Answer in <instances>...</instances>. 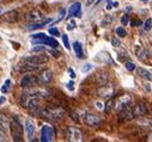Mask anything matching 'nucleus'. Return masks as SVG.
Returning a JSON list of instances; mask_svg holds the SVG:
<instances>
[{"label": "nucleus", "instance_id": "c9c22d12", "mask_svg": "<svg viewBox=\"0 0 152 142\" xmlns=\"http://www.w3.org/2000/svg\"><path fill=\"white\" fill-rule=\"evenodd\" d=\"M49 33L53 35V36H59V35H60V32H59V30L56 28H50L49 29Z\"/></svg>", "mask_w": 152, "mask_h": 142}, {"label": "nucleus", "instance_id": "e433bc0d", "mask_svg": "<svg viewBox=\"0 0 152 142\" xmlns=\"http://www.w3.org/2000/svg\"><path fill=\"white\" fill-rule=\"evenodd\" d=\"M120 20H121V24H122V26H125V25H127V24H128V22H129V20H128V16H127V14H125V16H122Z\"/></svg>", "mask_w": 152, "mask_h": 142}, {"label": "nucleus", "instance_id": "a19ab883", "mask_svg": "<svg viewBox=\"0 0 152 142\" xmlns=\"http://www.w3.org/2000/svg\"><path fill=\"white\" fill-rule=\"evenodd\" d=\"M66 86H67V88H68L69 91H73V90H74V83H73V81L67 83V85H66Z\"/></svg>", "mask_w": 152, "mask_h": 142}, {"label": "nucleus", "instance_id": "ea45409f", "mask_svg": "<svg viewBox=\"0 0 152 142\" xmlns=\"http://www.w3.org/2000/svg\"><path fill=\"white\" fill-rule=\"evenodd\" d=\"M95 104H96V108H97L98 110H104V104H103L102 101H96Z\"/></svg>", "mask_w": 152, "mask_h": 142}, {"label": "nucleus", "instance_id": "0eeeda50", "mask_svg": "<svg viewBox=\"0 0 152 142\" xmlns=\"http://www.w3.org/2000/svg\"><path fill=\"white\" fill-rule=\"evenodd\" d=\"M36 85H39V78L36 75H32V74L24 75L20 80V86L23 88H32Z\"/></svg>", "mask_w": 152, "mask_h": 142}, {"label": "nucleus", "instance_id": "423d86ee", "mask_svg": "<svg viewBox=\"0 0 152 142\" xmlns=\"http://www.w3.org/2000/svg\"><path fill=\"white\" fill-rule=\"evenodd\" d=\"M131 103H132V97L129 94H124L116 101H114V109H115L116 111H121L122 109L129 106Z\"/></svg>", "mask_w": 152, "mask_h": 142}, {"label": "nucleus", "instance_id": "6ab92c4d", "mask_svg": "<svg viewBox=\"0 0 152 142\" xmlns=\"http://www.w3.org/2000/svg\"><path fill=\"white\" fill-rule=\"evenodd\" d=\"M0 129L5 134L7 131H10V120L4 114H0Z\"/></svg>", "mask_w": 152, "mask_h": 142}, {"label": "nucleus", "instance_id": "c03bdc74", "mask_svg": "<svg viewBox=\"0 0 152 142\" xmlns=\"http://www.w3.org/2000/svg\"><path fill=\"white\" fill-rule=\"evenodd\" d=\"M32 50H34V51H45L46 49H45L43 47H36V48H34Z\"/></svg>", "mask_w": 152, "mask_h": 142}, {"label": "nucleus", "instance_id": "7ed1b4c3", "mask_svg": "<svg viewBox=\"0 0 152 142\" xmlns=\"http://www.w3.org/2000/svg\"><path fill=\"white\" fill-rule=\"evenodd\" d=\"M41 115L50 121H60L65 117V110L61 108H52V109H43L40 110Z\"/></svg>", "mask_w": 152, "mask_h": 142}, {"label": "nucleus", "instance_id": "8fccbe9b", "mask_svg": "<svg viewBox=\"0 0 152 142\" xmlns=\"http://www.w3.org/2000/svg\"><path fill=\"white\" fill-rule=\"evenodd\" d=\"M140 1H142V3H145V1H147V0H140Z\"/></svg>", "mask_w": 152, "mask_h": 142}, {"label": "nucleus", "instance_id": "9d476101", "mask_svg": "<svg viewBox=\"0 0 152 142\" xmlns=\"http://www.w3.org/2000/svg\"><path fill=\"white\" fill-rule=\"evenodd\" d=\"M35 123L31 118H26L25 120V124H24V131H25V135L29 140V142H32L34 137H35Z\"/></svg>", "mask_w": 152, "mask_h": 142}, {"label": "nucleus", "instance_id": "f257e3e1", "mask_svg": "<svg viewBox=\"0 0 152 142\" xmlns=\"http://www.w3.org/2000/svg\"><path fill=\"white\" fill-rule=\"evenodd\" d=\"M40 97L39 94L36 93L35 91V87L32 88H26L25 92L22 94V98H20V104L23 108L30 110V111H35L37 110V105H39V101H40Z\"/></svg>", "mask_w": 152, "mask_h": 142}, {"label": "nucleus", "instance_id": "20e7f679", "mask_svg": "<svg viewBox=\"0 0 152 142\" xmlns=\"http://www.w3.org/2000/svg\"><path fill=\"white\" fill-rule=\"evenodd\" d=\"M66 138H67V142H83L82 130L78 129L77 127H67Z\"/></svg>", "mask_w": 152, "mask_h": 142}, {"label": "nucleus", "instance_id": "4468645a", "mask_svg": "<svg viewBox=\"0 0 152 142\" xmlns=\"http://www.w3.org/2000/svg\"><path fill=\"white\" fill-rule=\"evenodd\" d=\"M132 110H133L134 117H144L147 114V109L142 103H139V104H135L134 106H132Z\"/></svg>", "mask_w": 152, "mask_h": 142}, {"label": "nucleus", "instance_id": "dca6fc26", "mask_svg": "<svg viewBox=\"0 0 152 142\" xmlns=\"http://www.w3.org/2000/svg\"><path fill=\"white\" fill-rule=\"evenodd\" d=\"M95 61L101 62V63H113V59H111V56L107 51L97 53L96 56H95Z\"/></svg>", "mask_w": 152, "mask_h": 142}, {"label": "nucleus", "instance_id": "49530a36", "mask_svg": "<svg viewBox=\"0 0 152 142\" xmlns=\"http://www.w3.org/2000/svg\"><path fill=\"white\" fill-rule=\"evenodd\" d=\"M141 24V22H133V23H131V25H140Z\"/></svg>", "mask_w": 152, "mask_h": 142}, {"label": "nucleus", "instance_id": "72a5a7b5", "mask_svg": "<svg viewBox=\"0 0 152 142\" xmlns=\"http://www.w3.org/2000/svg\"><path fill=\"white\" fill-rule=\"evenodd\" d=\"M0 142H7V136L1 129H0Z\"/></svg>", "mask_w": 152, "mask_h": 142}, {"label": "nucleus", "instance_id": "2eb2a0df", "mask_svg": "<svg viewBox=\"0 0 152 142\" xmlns=\"http://www.w3.org/2000/svg\"><path fill=\"white\" fill-rule=\"evenodd\" d=\"M19 18V14L16 10H12V11H9L6 13H4L1 16V20L3 22H6V23H16Z\"/></svg>", "mask_w": 152, "mask_h": 142}, {"label": "nucleus", "instance_id": "58836bf2", "mask_svg": "<svg viewBox=\"0 0 152 142\" xmlns=\"http://www.w3.org/2000/svg\"><path fill=\"white\" fill-rule=\"evenodd\" d=\"M90 69H92V64H90V63H86V64L83 67V69H82V70H83V73H88Z\"/></svg>", "mask_w": 152, "mask_h": 142}, {"label": "nucleus", "instance_id": "09e8293b", "mask_svg": "<svg viewBox=\"0 0 152 142\" xmlns=\"http://www.w3.org/2000/svg\"><path fill=\"white\" fill-rule=\"evenodd\" d=\"M147 141H148V142H152V133L150 134V136H148V138H147Z\"/></svg>", "mask_w": 152, "mask_h": 142}, {"label": "nucleus", "instance_id": "473e14b6", "mask_svg": "<svg viewBox=\"0 0 152 142\" xmlns=\"http://www.w3.org/2000/svg\"><path fill=\"white\" fill-rule=\"evenodd\" d=\"M62 42H64V46H65V48L67 49V50H69V41H68V36L67 35H64L62 36Z\"/></svg>", "mask_w": 152, "mask_h": 142}, {"label": "nucleus", "instance_id": "c756f323", "mask_svg": "<svg viewBox=\"0 0 152 142\" xmlns=\"http://www.w3.org/2000/svg\"><path fill=\"white\" fill-rule=\"evenodd\" d=\"M152 28V18H147L146 22L144 23V31H150Z\"/></svg>", "mask_w": 152, "mask_h": 142}, {"label": "nucleus", "instance_id": "de8ad7c7", "mask_svg": "<svg viewBox=\"0 0 152 142\" xmlns=\"http://www.w3.org/2000/svg\"><path fill=\"white\" fill-rule=\"evenodd\" d=\"M111 9H113V4H110V3H109V4H108V6H107V10H111Z\"/></svg>", "mask_w": 152, "mask_h": 142}, {"label": "nucleus", "instance_id": "cd10ccee", "mask_svg": "<svg viewBox=\"0 0 152 142\" xmlns=\"http://www.w3.org/2000/svg\"><path fill=\"white\" fill-rule=\"evenodd\" d=\"M10 86H11V80L7 79V80L4 83V85L1 86V93H7L9 90H10Z\"/></svg>", "mask_w": 152, "mask_h": 142}, {"label": "nucleus", "instance_id": "f03ea898", "mask_svg": "<svg viewBox=\"0 0 152 142\" xmlns=\"http://www.w3.org/2000/svg\"><path fill=\"white\" fill-rule=\"evenodd\" d=\"M10 131H11L13 142H24V137H23L24 130L19 120L16 116H13L12 120L10 121Z\"/></svg>", "mask_w": 152, "mask_h": 142}, {"label": "nucleus", "instance_id": "aec40b11", "mask_svg": "<svg viewBox=\"0 0 152 142\" xmlns=\"http://www.w3.org/2000/svg\"><path fill=\"white\" fill-rule=\"evenodd\" d=\"M80 7H82V5H80V3H74L73 5H71L69 6V9H68V16L69 17H79L80 16Z\"/></svg>", "mask_w": 152, "mask_h": 142}, {"label": "nucleus", "instance_id": "a211bd4d", "mask_svg": "<svg viewBox=\"0 0 152 142\" xmlns=\"http://www.w3.org/2000/svg\"><path fill=\"white\" fill-rule=\"evenodd\" d=\"M96 81L99 86L105 85L107 83H109V75H108V73L105 72V70H102V72H98L96 74Z\"/></svg>", "mask_w": 152, "mask_h": 142}, {"label": "nucleus", "instance_id": "603ef678", "mask_svg": "<svg viewBox=\"0 0 152 142\" xmlns=\"http://www.w3.org/2000/svg\"><path fill=\"white\" fill-rule=\"evenodd\" d=\"M0 12H1V11H0Z\"/></svg>", "mask_w": 152, "mask_h": 142}, {"label": "nucleus", "instance_id": "a18cd8bd", "mask_svg": "<svg viewBox=\"0 0 152 142\" xmlns=\"http://www.w3.org/2000/svg\"><path fill=\"white\" fill-rule=\"evenodd\" d=\"M5 101H6V98H5V97H0V105L4 104Z\"/></svg>", "mask_w": 152, "mask_h": 142}, {"label": "nucleus", "instance_id": "f3484780", "mask_svg": "<svg viewBox=\"0 0 152 142\" xmlns=\"http://www.w3.org/2000/svg\"><path fill=\"white\" fill-rule=\"evenodd\" d=\"M119 112H120V118L124 120V121H131V120L134 118V116H133V110H132V106H131V105L127 106V108H125V109H122V110L119 111Z\"/></svg>", "mask_w": 152, "mask_h": 142}, {"label": "nucleus", "instance_id": "a878e982", "mask_svg": "<svg viewBox=\"0 0 152 142\" xmlns=\"http://www.w3.org/2000/svg\"><path fill=\"white\" fill-rule=\"evenodd\" d=\"M111 23H113V17H111V16H105V17L102 19L101 25H102L103 28H107V26H109Z\"/></svg>", "mask_w": 152, "mask_h": 142}, {"label": "nucleus", "instance_id": "37998d69", "mask_svg": "<svg viewBox=\"0 0 152 142\" xmlns=\"http://www.w3.org/2000/svg\"><path fill=\"white\" fill-rule=\"evenodd\" d=\"M64 17H65V10H61L60 11V14H59V18H58V22H60Z\"/></svg>", "mask_w": 152, "mask_h": 142}, {"label": "nucleus", "instance_id": "bb28decb", "mask_svg": "<svg viewBox=\"0 0 152 142\" xmlns=\"http://www.w3.org/2000/svg\"><path fill=\"white\" fill-rule=\"evenodd\" d=\"M115 32H116V35H118V37H126V36H127V31H126L125 28H122V26H118V28L115 29Z\"/></svg>", "mask_w": 152, "mask_h": 142}, {"label": "nucleus", "instance_id": "f704fd0d", "mask_svg": "<svg viewBox=\"0 0 152 142\" xmlns=\"http://www.w3.org/2000/svg\"><path fill=\"white\" fill-rule=\"evenodd\" d=\"M45 37H47L46 33H36L32 36V40H41V38H45Z\"/></svg>", "mask_w": 152, "mask_h": 142}, {"label": "nucleus", "instance_id": "1a4fd4ad", "mask_svg": "<svg viewBox=\"0 0 152 142\" xmlns=\"http://www.w3.org/2000/svg\"><path fill=\"white\" fill-rule=\"evenodd\" d=\"M97 94L102 98H110L114 94V85L110 83H107L105 85H102L97 90Z\"/></svg>", "mask_w": 152, "mask_h": 142}, {"label": "nucleus", "instance_id": "79ce46f5", "mask_svg": "<svg viewBox=\"0 0 152 142\" xmlns=\"http://www.w3.org/2000/svg\"><path fill=\"white\" fill-rule=\"evenodd\" d=\"M68 73H69V77H71L72 79L75 78V73H74V70H73L72 68H68Z\"/></svg>", "mask_w": 152, "mask_h": 142}, {"label": "nucleus", "instance_id": "9b49d317", "mask_svg": "<svg viewBox=\"0 0 152 142\" xmlns=\"http://www.w3.org/2000/svg\"><path fill=\"white\" fill-rule=\"evenodd\" d=\"M37 78H39V84L47 85L53 79V72H52L50 69H45V70H42V72L40 73V75L37 77Z\"/></svg>", "mask_w": 152, "mask_h": 142}, {"label": "nucleus", "instance_id": "6e6552de", "mask_svg": "<svg viewBox=\"0 0 152 142\" xmlns=\"http://www.w3.org/2000/svg\"><path fill=\"white\" fill-rule=\"evenodd\" d=\"M43 18H45L43 13H42V12H41L40 10H37V9H35V10H31V11H29V12L26 13V16H25V19H26L28 22L32 23V24L40 23L41 20H43Z\"/></svg>", "mask_w": 152, "mask_h": 142}, {"label": "nucleus", "instance_id": "c85d7f7f", "mask_svg": "<svg viewBox=\"0 0 152 142\" xmlns=\"http://www.w3.org/2000/svg\"><path fill=\"white\" fill-rule=\"evenodd\" d=\"M110 43H111V47H114V48L121 47V41L119 40V37H113V38L110 40Z\"/></svg>", "mask_w": 152, "mask_h": 142}, {"label": "nucleus", "instance_id": "4be33fe9", "mask_svg": "<svg viewBox=\"0 0 152 142\" xmlns=\"http://www.w3.org/2000/svg\"><path fill=\"white\" fill-rule=\"evenodd\" d=\"M40 67H37V66H32V64H28V63H22L20 66H19V70L20 72H34V70H37Z\"/></svg>", "mask_w": 152, "mask_h": 142}, {"label": "nucleus", "instance_id": "ddd939ff", "mask_svg": "<svg viewBox=\"0 0 152 142\" xmlns=\"http://www.w3.org/2000/svg\"><path fill=\"white\" fill-rule=\"evenodd\" d=\"M84 121L90 127H97L102 123V118L95 114H86L85 117H84Z\"/></svg>", "mask_w": 152, "mask_h": 142}, {"label": "nucleus", "instance_id": "39448f33", "mask_svg": "<svg viewBox=\"0 0 152 142\" xmlns=\"http://www.w3.org/2000/svg\"><path fill=\"white\" fill-rule=\"evenodd\" d=\"M48 60H49V59H48V56H46V55H31V56L24 57L23 62H24V63H28V64H32V66L40 67L41 64L47 63Z\"/></svg>", "mask_w": 152, "mask_h": 142}, {"label": "nucleus", "instance_id": "7c9ffc66", "mask_svg": "<svg viewBox=\"0 0 152 142\" xmlns=\"http://www.w3.org/2000/svg\"><path fill=\"white\" fill-rule=\"evenodd\" d=\"M119 61L120 62H125L126 60H128V54H127V51L126 50H122V54L121 53H119Z\"/></svg>", "mask_w": 152, "mask_h": 142}, {"label": "nucleus", "instance_id": "b1692460", "mask_svg": "<svg viewBox=\"0 0 152 142\" xmlns=\"http://www.w3.org/2000/svg\"><path fill=\"white\" fill-rule=\"evenodd\" d=\"M137 56H138L139 60L146 61L147 60V51L141 47H137Z\"/></svg>", "mask_w": 152, "mask_h": 142}, {"label": "nucleus", "instance_id": "3c124183", "mask_svg": "<svg viewBox=\"0 0 152 142\" xmlns=\"http://www.w3.org/2000/svg\"><path fill=\"white\" fill-rule=\"evenodd\" d=\"M0 1H1V0H0Z\"/></svg>", "mask_w": 152, "mask_h": 142}, {"label": "nucleus", "instance_id": "4c0bfd02", "mask_svg": "<svg viewBox=\"0 0 152 142\" xmlns=\"http://www.w3.org/2000/svg\"><path fill=\"white\" fill-rule=\"evenodd\" d=\"M75 26H77L75 22H74V20H69V23L67 24V30H73Z\"/></svg>", "mask_w": 152, "mask_h": 142}, {"label": "nucleus", "instance_id": "5701e85b", "mask_svg": "<svg viewBox=\"0 0 152 142\" xmlns=\"http://www.w3.org/2000/svg\"><path fill=\"white\" fill-rule=\"evenodd\" d=\"M73 49L75 51V55H77L79 59H82L84 56V54H83V47H82V43L80 42H74L73 43Z\"/></svg>", "mask_w": 152, "mask_h": 142}, {"label": "nucleus", "instance_id": "393cba45", "mask_svg": "<svg viewBox=\"0 0 152 142\" xmlns=\"http://www.w3.org/2000/svg\"><path fill=\"white\" fill-rule=\"evenodd\" d=\"M138 124L139 125H142V127H150L152 128V118H147V117H140V120L138 121Z\"/></svg>", "mask_w": 152, "mask_h": 142}, {"label": "nucleus", "instance_id": "f8f14e48", "mask_svg": "<svg viewBox=\"0 0 152 142\" xmlns=\"http://www.w3.org/2000/svg\"><path fill=\"white\" fill-rule=\"evenodd\" d=\"M53 134H54V130H53L52 127H49V125L42 127V130H41V142H52Z\"/></svg>", "mask_w": 152, "mask_h": 142}, {"label": "nucleus", "instance_id": "412c9836", "mask_svg": "<svg viewBox=\"0 0 152 142\" xmlns=\"http://www.w3.org/2000/svg\"><path fill=\"white\" fill-rule=\"evenodd\" d=\"M137 72H138V74H139L142 79H145V80H147V81H152V73L148 72L147 69L139 67V68H137Z\"/></svg>", "mask_w": 152, "mask_h": 142}, {"label": "nucleus", "instance_id": "2f4dec72", "mask_svg": "<svg viewBox=\"0 0 152 142\" xmlns=\"http://www.w3.org/2000/svg\"><path fill=\"white\" fill-rule=\"evenodd\" d=\"M125 67H126V69H127V70H131V72L137 68V67H135V63H134V62H132V61H131V62H129V61H127V62H126V64H125Z\"/></svg>", "mask_w": 152, "mask_h": 142}]
</instances>
